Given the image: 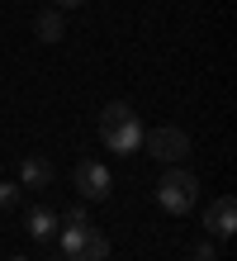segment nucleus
<instances>
[{"mask_svg":"<svg viewBox=\"0 0 237 261\" xmlns=\"http://www.w3.org/2000/svg\"><path fill=\"white\" fill-rule=\"evenodd\" d=\"M100 143L109 152H138L142 147V124H138L133 105L109 100L104 110H100Z\"/></svg>","mask_w":237,"mask_h":261,"instance_id":"f257e3e1","label":"nucleus"},{"mask_svg":"<svg viewBox=\"0 0 237 261\" xmlns=\"http://www.w3.org/2000/svg\"><path fill=\"white\" fill-rule=\"evenodd\" d=\"M204 228H209V238H232L237 233V199L218 195L209 204V214H204Z\"/></svg>","mask_w":237,"mask_h":261,"instance_id":"423d86ee","label":"nucleus"},{"mask_svg":"<svg viewBox=\"0 0 237 261\" xmlns=\"http://www.w3.org/2000/svg\"><path fill=\"white\" fill-rule=\"evenodd\" d=\"M71 186H76V195H81V199H104L114 180H109V166H104V162L86 157V162H76V171H71Z\"/></svg>","mask_w":237,"mask_h":261,"instance_id":"39448f33","label":"nucleus"},{"mask_svg":"<svg viewBox=\"0 0 237 261\" xmlns=\"http://www.w3.org/2000/svg\"><path fill=\"white\" fill-rule=\"evenodd\" d=\"M57 223H62V228H76V223H90V219H86V209H62Z\"/></svg>","mask_w":237,"mask_h":261,"instance_id":"9b49d317","label":"nucleus"},{"mask_svg":"<svg viewBox=\"0 0 237 261\" xmlns=\"http://www.w3.org/2000/svg\"><path fill=\"white\" fill-rule=\"evenodd\" d=\"M199 199V180L185 171V166H166V176L156 180V204L166 214H190Z\"/></svg>","mask_w":237,"mask_h":261,"instance_id":"f03ea898","label":"nucleus"},{"mask_svg":"<svg viewBox=\"0 0 237 261\" xmlns=\"http://www.w3.org/2000/svg\"><path fill=\"white\" fill-rule=\"evenodd\" d=\"M0 209H5V214H14V209H19V186L0 180Z\"/></svg>","mask_w":237,"mask_h":261,"instance_id":"9d476101","label":"nucleus"},{"mask_svg":"<svg viewBox=\"0 0 237 261\" xmlns=\"http://www.w3.org/2000/svg\"><path fill=\"white\" fill-rule=\"evenodd\" d=\"M34 34L43 38V43H62V34H67V24H62V10L52 5V10H43L38 19H34Z\"/></svg>","mask_w":237,"mask_h":261,"instance_id":"1a4fd4ad","label":"nucleus"},{"mask_svg":"<svg viewBox=\"0 0 237 261\" xmlns=\"http://www.w3.org/2000/svg\"><path fill=\"white\" fill-rule=\"evenodd\" d=\"M24 228H29V238H38V242H52V238H57V209L34 204V209L24 214Z\"/></svg>","mask_w":237,"mask_h":261,"instance_id":"6e6552de","label":"nucleus"},{"mask_svg":"<svg viewBox=\"0 0 237 261\" xmlns=\"http://www.w3.org/2000/svg\"><path fill=\"white\" fill-rule=\"evenodd\" d=\"M76 5H86V0H57V10H76Z\"/></svg>","mask_w":237,"mask_h":261,"instance_id":"ddd939ff","label":"nucleus"},{"mask_svg":"<svg viewBox=\"0 0 237 261\" xmlns=\"http://www.w3.org/2000/svg\"><path fill=\"white\" fill-rule=\"evenodd\" d=\"M142 147H147L162 166H180V162L190 157V138H185V128H171V124L142 133Z\"/></svg>","mask_w":237,"mask_h":261,"instance_id":"20e7f679","label":"nucleus"},{"mask_svg":"<svg viewBox=\"0 0 237 261\" xmlns=\"http://www.w3.org/2000/svg\"><path fill=\"white\" fill-rule=\"evenodd\" d=\"M47 186H52V162L38 157V152L24 157L19 162V190H47Z\"/></svg>","mask_w":237,"mask_h":261,"instance_id":"0eeeda50","label":"nucleus"},{"mask_svg":"<svg viewBox=\"0 0 237 261\" xmlns=\"http://www.w3.org/2000/svg\"><path fill=\"white\" fill-rule=\"evenodd\" d=\"M62 261H67V256H62Z\"/></svg>","mask_w":237,"mask_h":261,"instance_id":"2eb2a0df","label":"nucleus"},{"mask_svg":"<svg viewBox=\"0 0 237 261\" xmlns=\"http://www.w3.org/2000/svg\"><path fill=\"white\" fill-rule=\"evenodd\" d=\"M62 256L67 261H109V238L90 223H76L62 233Z\"/></svg>","mask_w":237,"mask_h":261,"instance_id":"7ed1b4c3","label":"nucleus"},{"mask_svg":"<svg viewBox=\"0 0 237 261\" xmlns=\"http://www.w3.org/2000/svg\"><path fill=\"white\" fill-rule=\"evenodd\" d=\"M195 261H218V247H214L209 238H199V242H195Z\"/></svg>","mask_w":237,"mask_h":261,"instance_id":"f8f14e48","label":"nucleus"},{"mask_svg":"<svg viewBox=\"0 0 237 261\" xmlns=\"http://www.w3.org/2000/svg\"><path fill=\"white\" fill-rule=\"evenodd\" d=\"M10 261H29V256H10Z\"/></svg>","mask_w":237,"mask_h":261,"instance_id":"4468645a","label":"nucleus"}]
</instances>
